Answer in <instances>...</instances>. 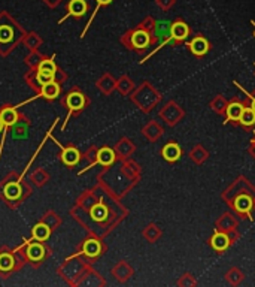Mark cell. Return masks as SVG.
Returning <instances> with one entry per match:
<instances>
[{
    "mask_svg": "<svg viewBox=\"0 0 255 287\" xmlns=\"http://www.w3.org/2000/svg\"><path fill=\"white\" fill-rule=\"evenodd\" d=\"M3 130H5V124H3V121L0 118V132H3Z\"/></svg>",
    "mask_w": 255,
    "mask_h": 287,
    "instance_id": "cell-25",
    "label": "cell"
},
{
    "mask_svg": "<svg viewBox=\"0 0 255 287\" xmlns=\"http://www.w3.org/2000/svg\"><path fill=\"white\" fill-rule=\"evenodd\" d=\"M251 108H252V109H254V111H255V99H254V100H252V106H251Z\"/></svg>",
    "mask_w": 255,
    "mask_h": 287,
    "instance_id": "cell-26",
    "label": "cell"
},
{
    "mask_svg": "<svg viewBox=\"0 0 255 287\" xmlns=\"http://www.w3.org/2000/svg\"><path fill=\"white\" fill-rule=\"evenodd\" d=\"M14 257H12V254H9V253H3V254H0V271H5V272H8V271H11V269L14 268Z\"/></svg>",
    "mask_w": 255,
    "mask_h": 287,
    "instance_id": "cell-19",
    "label": "cell"
},
{
    "mask_svg": "<svg viewBox=\"0 0 255 287\" xmlns=\"http://www.w3.org/2000/svg\"><path fill=\"white\" fill-rule=\"evenodd\" d=\"M115 160V153L111 148H100L97 153V163L103 166H109L112 165Z\"/></svg>",
    "mask_w": 255,
    "mask_h": 287,
    "instance_id": "cell-12",
    "label": "cell"
},
{
    "mask_svg": "<svg viewBox=\"0 0 255 287\" xmlns=\"http://www.w3.org/2000/svg\"><path fill=\"white\" fill-rule=\"evenodd\" d=\"M235 208L239 211V212H243V214L249 212L251 208H252V199H251L248 194H240V196H237L235 201Z\"/></svg>",
    "mask_w": 255,
    "mask_h": 287,
    "instance_id": "cell-5",
    "label": "cell"
},
{
    "mask_svg": "<svg viewBox=\"0 0 255 287\" xmlns=\"http://www.w3.org/2000/svg\"><path fill=\"white\" fill-rule=\"evenodd\" d=\"M38 71H46V72L56 74L57 68H56V64H54L53 58H49V60H45V61H42V63H40L39 68H38Z\"/></svg>",
    "mask_w": 255,
    "mask_h": 287,
    "instance_id": "cell-22",
    "label": "cell"
},
{
    "mask_svg": "<svg viewBox=\"0 0 255 287\" xmlns=\"http://www.w3.org/2000/svg\"><path fill=\"white\" fill-rule=\"evenodd\" d=\"M211 242H212V247L218 250V251H224V250L228 247V244H230L228 236L225 233H221V232H216L215 235L212 236Z\"/></svg>",
    "mask_w": 255,
    "mask_h": 287,
    "instance_id": "cell-11",
    "label": "cell"
},
{
    "mask_svg": "<svg viewBox=\"0 0 255 287\" xmlns=\"http://www.w3.org/2000/svg\"><path fill=\"white\" fill-rule=\"evenodd\" d=\"M87 11V3L84 0H72L69 5V14L75 15V17H81L84 15Z\"/></svg>",
    "mask_w": 255,
    "mask_h": 287,
    "instance_id": "cell-16",
    "label": "cell"
},
{
    "mask_svg": "<svg viewBox=\"0 0 255 287\" xmlns=\"http://www.w3.org/2000/svg\"><path fill=\"white\" fill-rule=\"evenodd\" d=\"M49 235H51V229H49V226L45 225V223H38V225L33 228V239H35V241L43 242V241H46V239L49 238Z\"/></svg>",
    "mask_w": 255,
    "mask_h": 287,
    "instance_id": "cell-7",
    "label": "cell"
},
{
    "mask_svg": "<svg viewBox=\"0 0 255 287\" xmlns=\"http://www.w3.org/2000/svg\"><path fill=\"white\" fill-rule=\"evenodd\" d=\"M12 38V30L8 26H2L0 27V42H8Z\"/></svg>",
    "mask_w": 255,
    "mask_h": 287,
    "instance_id": "cell-23",
    "label": "cell"
},
{
    "mask_svg": "<svg viewBox=\"0 0 255 287\" xmlns=\"http://www.w3.org/2000/svg\"><path fill=\"white\" fill-rule=\"evenodd\" d=\"M0 118L5 124V134L8 130L9 126H14L17 121H18V113H17V106H12V108H5L0 111Z\"/></svg>",
    "mask_w": 255,
    "mask_h": 287,
    "instance_id": "cell-4",
    "label": "cell"
},
{
    "mask_svg": "<svg viewBox=\"0 0 255 287\" xmlns=\"http://www.w3.org/2000/svg\"><path fill=\"white\" fill-rule=\"evenodd\" d=\"M91 217H93L96 222H103V220H106V217H108V210H106V207L101 205V204L94 205V207L91 208Z\"/></svg>",
    "mask_w": 255,
    "mask_h": 287,
    "instance_id": "cell-18",
    "label": "cell"
},
{
    "mask_svg": "<svg viewBox=\"0 0 255 287\" xmlns=\"http://www.w3.org/2000/svg\"><path fill=\"white\" fill-rule=\"evenodd\" d=\"M243 109H245V108H243L240 103H237V102L230 103V105L227 106V117H228V120H239L242 113H243Z\"/></svg>",
    "mask_w": 255,
    "mask_h": 287,
    "instance_id": "cell-17",
    "label": "cell"
},
{
    "mask_svg": "<svg viewBox=\"0 0 255 287\" xmlns=\"http://www.w3.org/2000/svg\"><path fill=\"white\" fill-rule=\"evenodd\" d=\"M239 121L242 123V124H245V126H251V124H254L255 123V111L252 108H245L243 109V113L240 115V118H239Z\"/></svg>",
    "mask_w": 255,
    "mask_h": 287,
    "instance_id": "cell-20",
    "label": "cell"
},
{
    "mask_svg": "<svg viewBox=\"0 0 255 287\" xmlns=\"http://www.w3.org/2000/svg\"><path fill=\"white\" fill-rule=\"evenodd\" d=\"M26 244H29V241H26ZM26 254H27L29 260H32V262H40L45 257V249L40 244V241L30 242L27 250H26Z\"/></svg>",
    "mask_w": 255,
    "mask_h": 287,
    "instance_id": "cell-3",
    "label": "cell"
},
{
    "mask_svg": "<svg viewBox=\"0 0 255 287\" xmlns=\"http://www.w3.org/2000/svg\"><path fill=\"white\" fill-rule=\"evenodd\" d=\"M3 194L6 199L9 201H14V199H18L21 196V187L18 183H8L3 189Z\"/></svg>",
    "mask_w": 255,
    "mask_h": 287,
    "instance_id": "cell-14",
    "label": "cell"
},
{
    "mask_svg": "<svg viewBox=\"0 0 255 287\" xmlns=\"http://www.w3.org/2000/svg\"><path fill=\"white\" fill-rule=\"evenodd\" d=\"M67 105H69V109H70V111L82 109V106L85 105V97H84V95L75 92V93L67 96Z\"/></svg>",
    "mask_w": 255,
    "mask_h": 287,
    "instance_id": "cell-8",
    "label": "cell"
},
{
    "mask_svg": "<svg viewBox=\"0 0 255 287\" xmlns=\"http://www.w3.org/2000/svg\"><path fill=\"white\" fill-rule=\"evenodd\" d=\"M100 250H101V246L97 239H88V241H85V244L82 247V253L88 257H96L98 256Z\"/></svg>",
    "mask_w": 255,
    "mask_h": 287,
    "instance_id": "cell-9",
    "label": "cell"
},
{
    "mask_svg": "<svg viewBox=\"0 0 255 287\" xmlns=\"http://www.w3.org/2000/svg\"><path fill=\"white\" fill-rule=\"evenodd\" d=\"M54 142H57V141L54 139ZM57 144H59V142H57ZM59 147L61 148V160H63V163L67 165V166H75L79 162V159H81L78 150L73 148V147H63V145H60V144Z\"/></svg>",
    "mask_w": 255,
    "mask_h": 287,
    "instance_id": "cell-2",
    "label": "cell"
},
{
    "mask_svg": "<svg viewBox=\"0 0 255 287\" xmlns=\"http://www.w3.org/2000/svg\"><path fill=\"white\" fill-rule=\"evenodd\" d=\"M190 50L193 51V54L196 56H203L208 53L209 50V43L205 38H196L191 43H190Z\"/></svg>",
    "mask_w": 255,
    "mask_h": 287,
    "instance_id": "cell-6",
    "label": "cell"
},
{
    "mask_svg": "<svg viewBox=\"0 0 255 287\" xmlns=\"http://www.w3.org/2000/svg\"><path fill=\"white\" fill-rule=\"evenodd\" d=\"M163 157L167 162H176L177 159L181 157V148L177 147V144H167L163 148Z\"/></svg>",
    "mask_w": 255,
    "mask_h": 287,
    "instance_id": "cell-13",
    "label": "cell"
},
{
    "mask_svg": "<svg viewBox=\"0 0 255 287\" xmlns=\"http://www.w3.org/2000/svg\"><path fill=\"white\" fill-rule=\"evenodd\" d=\"M54 75L56 74H51V72H46V71H38V75H36V81L40 87L48 84V82H53L54 81Z\"/></svg>",
    "mask_w": 255,
    "mask_h": 287,
    "instance_id": "cell-21",
    "label": "cell"
},
{
    "mask_svg": "<svg viewBox=\"0 0 255 287\" xmlns=\"http://www.w3.org/2000/svg\"><path fill=\"white\" fill-rule=\"evenodd\" d=\"M112 0H97V3H98V6L100 5H108V3H111Z\"/></svg>",
    "mask_w": 255,
    "mask_h": 287,
    "instance_id": "cell-24",
    "label": "cell"
},
{
    "mask_svg": "<svg viewBox=\"0 0 255 287\" xmlns=\"http://www.w3.org/2000/svg\"><path fill=\"white\" fill-rule=\"evenodd\" d=\"M170 33H172V36H173V38L177 39V40H181V39H185L187 36H188L190 29H188V26H187L185 23L177 21V23H175V24L172 26Z\"/></svg>",
    "mask_w": 255,
    "mask_h": 287,
    "instance_id": "cell-10",
    "label": "cell"
},
{
    "mask_svg": "<svg viewBox=\"0 0 255 287\" xmlns=\"http://www.w3.org/2000/svg\"><path fill=\"white\" fill-rule=\"evenodd\" d=\"M132 42L136 48H145L148 47L149 43V35L145 32V30H138L133 33V38H132Z\"/></svg>",
    "mask_w": 255,
    "mask_h": 287,
    "instance_id": "cell-15",
    "label": "cell"
},
{
    "mask_svg": "<svg viewBox=\"0 0 255 287\" xmlns=\"http://www.w3.org/2000/svg\"><path fill=\"white\" fill-rule=\"evenodd\" d=\"M60 95V87L59 84L56 82V81H53V82H48V84H45V85H42V90H40V93L38 96H35V97H32V99H29V100H26V102H22L20 103L17 108H20L22 105H26V103H29V102H32L33 99H38V97H46V99H56V97H59Z\"/></svg>",
    "mask_w": 255,
    "mask_h": 287,
    "instance_id": "cell-1",
    "label": "cell"
}]
</instances>
